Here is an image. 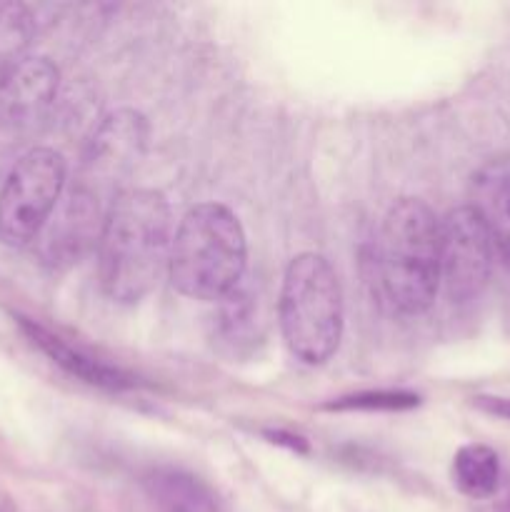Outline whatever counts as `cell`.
I'll return each instance as SVG.
<instances>
[{
  "instance_id": "obj_9",
  "label": "cell",
  "mask_w": 510,
  "mask_h": 512,
  "mask_svg": "<svg viewBox=\"0 0 510 512\" xmlns=\"http://www.w3.org/2000/svg\"><path fill=\"white\" fill-rule=\"evenodd\" d=\"M15 323H18L20 333L28 338V343L33 345V348H38L50 363L58 365L63 373L70 375V378H78L80 383H88L93 385V388L113 390V393L115 390L138 388V380L130 373H125L123 368L85 353L83 348L68 343L65 338L55 335L53 330L45 328V325L35 323V320L25 318V315H15Z\"/></svg>"
},
{
  "instance_id": "obj_10",
  "label": "cell",
  "mask_w": 510,
  "mask_h": 512,
  "mask_svg": "<svg viewBox=\"0 0 510 512\" xmlns=\"http://www.w3.org/2000/svg\"><path fill=\"white\" fill-rule=\"evenodd\" d=\"M60 73L48 58H20L0 78V118L33 123L53 105Z\"/></svg>"
},
{
  "instance_id": "obj_2",
  "label": "cell",
  "mask_w": 510,
  "mask_h": 512,
  "mask_svg": "<svg viewBox=\"0 0 510 512\" xmlns=\"http://www.w3.org/2000/svg\"><path fill=\"white\" fill-rule=\"evenodd\" d=\"M248 243L238 215L220 203H200L173 233L168 275L180 295L220 303L243 285Z\"/></svg>"
},
{
  "instance_id": "obj_19",
  "label": "cell",
  "mask_w": 510,
  "mask_h": 512,
  "mask_svg": "<svg viewBox=\"0 0 510 512\" xmlns=\"http://www.w3.org/2000/svg\"><path fill=\"white\" fill-rule=\"evenodd\" d=\"M0 512H10V510H5V508H0Z\"/></svg>"
},
{
  "instance_id": "obj_16",
  "label": "cell",
  "mask_w": 510,
  "mask_h": 512,
  "mask_svg": "<svg viewBox=\"0 0 510 512\" xmlns=\"http://www.w3.org/2000/svg\"><path fill=\"white\" fill-rule=\"evenodd\" d=\"M420 405V395L408 393V390H365V393L343 395L333 400L325 408L328 410H363V413H398V410H413Z\"/></svg>"
},
{
  "instance_id": "obj_14",
  "label": "cell",
  "mask_w": 510,
  "mask_h": 512,
  "mask_svg": "<svg viewBox=\"0 0 510 512\" xmlns=\"http://www.w3.org/2000/svg\"><path fill=\"white\" fill-rule=\"evenodd\" d=\"M218 318H215V330L218 338L225 340L230 348H243L260 340V305L255 303L253 295L240 285L228 298L220 300Z\"/></svg>"
},
{
  "instance_id": "obj_5",
  "label": "cell",
  "mask_w": 510,
  "mask_h": 512,
  "mask_svg": "<svg viewBox=\"0 0 510 512\" xmlns=\"http://www.w3.org/2000/svg\"><path fill=\"white\" fill-rule=\"evenodd\" d=\"M65 180L68 165L58 150H28L0 188V243L25 248L38 240L63 198Z\"/></svg>"
},
{
  "instance_id": "obj_15",
  "label": "cell",
  "mask_w": 510,
  "mask_h": 512,
  "mask_svg": "<svg viewBox=\"0 0 510 512\" xmlns=\"http://www.w3.org/2000/svg\"><path fill=\"white\" fill-rule=\"evenodd\" d=\"M35 33L30 10L20 3H0V78L13 68Z\"/></svg>"
},
{
  "instance_id": "obj_7",
  "label": "cell",
  "mask_w": 510,
  "mask_h": 512,
  "mask_svg": "<svg viewBox=\"0 0 510 512\" xmlns=\"http://www.w3.org/2000/svg\"><path fill=\"white\" fill-rule=\"evenodd\" d=\"M495 248L473 205L453 208L440 220V285L455 303L475 300L488 288Z\"/></svg>"
},
{
  "instance_id": "obj_8",
  "label": "cell",
  "mask_w": 510,
  "mask_h": 512,
  "mask_svg": "<svg viewBox=\"0 0 510 512\" xmlns=\"http://www.w3.org/2000/svg\"><path fill=\"white\" fill-rule=\"evenodd\" d=\"M110 205L73 185L60 198L53 218L45 225L38 240H43V258L53 265L75 263L90 248H98L105 215Z\"/></svg>"
},
{
  "instance_id": "obj_1",
  "label": "cell",
  "mask_w": 510,
  "mask_h": 512,
  "mask_svg": "<svg viewBox=\"0 0 510 512\" xmlns=\"http://www.w3.org/2000/svg\"><path fill=\"white\" fill-rule=\"evenodd\" d=\"M173 220L163 193L125 188L105 215L98 240V275L105 295L133 305L148 298L168 273Z\"/></svg>"
},
{
  "instance_id": "obj_4",
  "label": "cell",
  "mask_w": 510,
  "mask_h": 512,
  "mask_svg": "<svg viewBox=\"0 0 510 512\" xmlns=\"http://www.w3.org/2000/svg\"><path fill=\"white\" fill-rule=\"evenodd\" d=\"M280 333L305 365H325L340 348L345 305L340 278L320 253H300L288 263L278 300Z\"/></svg>"
},
{
  "instance_id": "obj_12",
  "label": "cell",
  "mask_w": 510,
  "mask_h": 512,
  "mask_svg": "<svg viewBox=\"0 0 510 512\" xmlns=\"http://www.w3.org/2000/svg\"><path fill=\"white\" fill-rule=\"evenodd\" d=\"M475 213L483 218L493 240L495 258L510 273V163L493 160L473 178Z\"/></svg>"
},
{
  "instance_id": "obj_11",
  "label": "cell",
  "mask_w": 510,
  "mask_h": 512,
  "mask_svg": "<svg viewBox=\"0 0 510 512\" xmlns=\"http://www.w3.org/2000/svg\"><path fill=\"white\" fill-rule=\"evenodd\" d=\"M140 490L150 512H228L208 480L173 465L150 468L140 478Z\"/></svg>"
},
{
  "instance_id": "obj_6",
  "label": "cell",
  "mask_w": 510,
  "mask_h": 512,
  "mask_svg": "<svg viewBox=\"0 0 510 512\" xmlns=\"http://www.w3.org/2000/svg\"><path fill=\"white\" fill-rule=\"evenodd\" d=\"M145 148L148 120L138 110H113L95 125L73 185L95 195L105 205H113V200L125 190V180L138 168Z\"/></svg>"
},
{
  "instance_id": "obj_13",
  "label": "cell",
  "mask_w": 510,
  "mask_h": 512,
  "mask_svg": "<svg viewBox=\"0 0 510 512\" xmlns=\"http://www.w3.org/2000/svg\"><path fill=\"white\" fill-rule=\"evenodd\" d=\"M453 483L465 498L488 500L500 488V458L480 443L463 445L453 458Z\"/></svg>"
},
{
  "instance_id": "obj_17",
  "label": "cell",
  "mask_w": 510,
  "mask_h": 512,
  "mask_svg": "<svg viewBox=\"0 0 510 512\" xmlns=\"http://www.w3.org/2000/svg\"><path fill=\"white\" fill-rule=\"evenodd\" d=\"M473 408L493 418L510 420V398H503V395H475Z\"/></svg>"
},
{
  "instance_id": "obj_3",
  "label": "cell",
  "mask_w": 510,
  "mask_h": 512,
  "mask_svg": "<svg viewBox=\"0 0 510 512\" xmlns=\"http://www.w3.org/2000/svg\"><path fill=\"white\" fill-rule=\"evenodd\" d=\"M378 275L398 313L420 315L440 290V220L420 198H400L378 235Z\"/></svg>"
},
{
  "instance_id": "obj_18",
  "label": "cell",
  "mask_w": 510,
  "mask_h": 512,
  "mask_svg": "<svg viewBox=\"0 0 510 512\" xmlns=\"http://www.w3.org/2000/svg\"><path fill=\"white\" fill-rule=\"evenodd\" d=\"M498 512H510V498L505 500V503H500V508H498Z\"/></svg>"
}]
</instances>
